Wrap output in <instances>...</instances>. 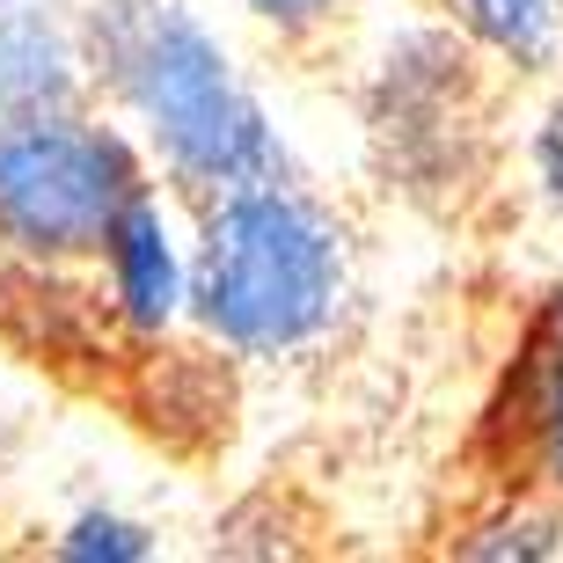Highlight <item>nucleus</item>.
I'll use <instances>...</instances> for the list:
<instances>
[{"label": "nucleus", "mask_w": 563, "mask_h": 563, "mask_svg": "<svg viewBox=\"0 0 563 563\" xmlns=\"http://www.w3.org/2000/svg\"><path fill=\"white\" fill-rule=\"evenodd\" d=\"M110 59H118V88L132 96L162 154L184 168L190 184H272L278 146L228 74V52L176 8V0H132L110 15Z\"/></svg>", "instance_id": "1"}, {"label": "nucleus", "mask_w": 563, "mask_h": 563, "mask_svg": "<svg viewBox=\"0 0 563 563\" xmlns=\"http://www.w3.org/2000/svg\"><path fill=\"white\" fill-rule=\"evenodd\" d=\"M206 330L242 352H286L314 336L336 308V234L330 220L286 190L242 184L212 212L198 286H190Z\"/></svg>", "instance_id": "2"}, {"label": "nucleus", "mask_w": 563, "mask_h": 563, "mask_svg": "<svg viewBox=\"0 0 563 563\" xmlns=\"http://www.w3.org/2000/svg\"><path fill=\"white\" fill-rule=\"evenodd\" d=\"M140 198L125 140L59 110L0 118V242L30 256H81Z\"/></svg>", "instance_id": "3"}, {"label": "nucleus", "mask_w": 563, "mask_h": 563, "mask_svg": "<svg viewBox=\"0 0 563 563\" xmlns=\"http://www.w3.org/2000/svg\"><path fill=\"white\" fill-rule=\"evenodd\" d=\"M110 278H118V300L140 330H162L168 314H176V250H168V228L162 212L132 198L118 220H110Z\"/></svg>", "instance_id": "4"}, {"label": "nucleus", "mask_w": 563, "mask_h": 563, "mask_svg": "<svg viewBox=\"0 0 563 563\" xmlns=\"http://www.w3.org/2000/svg\"><path fill=\"white\" fill-rule=\"evenodd\" d=\"M512 410H520L534 454L549 461V476L563 483V286L549 300L542 330L527 344V366H520V388H512Z\"/></svg>", "instance_id": "5"}, {"label": "nucleus", "mask_w": 563, "mask_h": 563, "mask_svg": "<svg viewBox=\"0 0 563 563\" xmlns=\"http://www.w3.org/2000/svg\"><path fill=\"white\" fill-rule=\"evenodd\" d=\"M66 96V59L52 30H37L30 15L0 22V118H22V110H52Z\"/></svg>", "instance_id": "6"}, {"label": "nucleus", "mask_w": 563, "mask_h": 563, "mask_svg": "<svg viewBox=\"0 0 563 563\" xmlns=\"http://www.w3.org/2000/svg\"><path fill=\"white\" fill-rule=\"evenodd\" d=\"M461 15L476 22V37H490L498 52L534 59L549 44V0H461Z\"/></svg>", "instance_id": "7"}, {"label": "nucleus", "mask_w": 563, "mask_h": 563, "mask_svg": "<svg viewBox=\"0 0 563 563\" xmlns=\"http://www.w3.org/2000/svg\"><path fill=\"white\" fill-rule=\"evenodd\" d=\"M66 556H110V563H132V556H146V534H140V527H125V520H103V512H88V520L66 534Z\"/></svg>", "instance_id": "8"}, {"label": "nucleus", "mask_w": 563, "mask_h": 563, "mask_svg": "<svg viewBox=\"0 0 563 563\" xmlns=\"http://www.w3.org/2000/svg\"><path fill=\"white\" fill-rule=\"evenodd\" d=\"M542 176H549V190L563 198V103L549 110V125H542Z\"/></svg>", "instance_id": "9"}, {"label": "nucleus", "mask_w": 563, "mask_h": 563, "mask_svg": "<svg viewBox=\"0 0 563 563\" xmlns=\"http://www.w3.org/2000/svg\"><path fill=\"white\" fill-rule=\"evenodd\" d=\"M256 15H278V22H300V15H322V8H336V0H250Z\"/></svg>", "instance_id": "10"}]
</instances>
